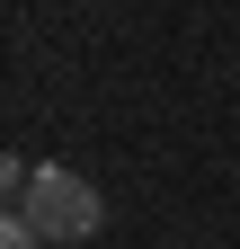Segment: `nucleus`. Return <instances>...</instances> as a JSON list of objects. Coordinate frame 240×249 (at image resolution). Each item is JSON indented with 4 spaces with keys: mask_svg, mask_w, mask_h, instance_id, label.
Masks as SVG:
<instances>
[{
    "mask_svg": "<svg viewBox=\"0 0 240 249\" xmlns=\"http://www.w3.org/2000/svg\"><path fill=\"white\" fill-rule=\"evenodd\" d=\"M0 249H45V240H36V223H27V213H9V223H0Z\"/></svg>",
    "mask_w": 240,
    "mask_h": 249,
    "instance_id": "obj_2",
    "label": "nucleus"
},
{
    "mask_svg": "<svg viewBox=\"0 0 240 249\" xmlns=\"http://www.w3.org/2000/svg\"><path fill=\"white\" fill-rule=\"evenodd\" d=\"M9 213H27L36 240H89V231H98V187H89L80 169H63V160H45Z\"/></svg>",
    "mask_w": 240,
    "mask_h": 249,
    "instance_id": "obj_1",
    "label": "nucleus"
}]
</instances>
